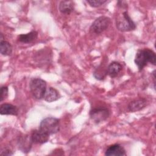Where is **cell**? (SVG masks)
Returning <instances> with one entry per match:
<instances>
[{
    "label": "cell",
    "instance_id": "6da1fadb",
    "mask_svg": "<svg viewBox=\"0 0 156 156\" xmlns=\"http://www.w3.org/2000/svg\"><path fill=\"white\" fill-rule=\"evenodd\" d=\"M134 62L139 71L143 70L148 63L155 65V53L152 50L148 48L139 49L136 53Z\"/></svg>",
    "mask_w": 156,
    "mask_h": 156
},
{
    "label": "cell",
    "instance_id": "7a4b0ae2",
    "mask_svg": "<svg viewBox=\"0 0 156 156\" xmlns=\"http://www.w3.org/2000/svg\"><path fill=\"white\" fill-rule=\"evenodd\" d=\"M116 26L117 29L121 32H129L136 29V24L127 10L118 15L116 18Z\"/></svg>",
    "mask_w": 156,
    "mask_h": 156
},
{
    "label": "cell",
    "instance_id": "3957f363",
    "mask_svg": "<svg viewBox=\"0 0 156 156\" xmlns=\"http://www.w3.org/2000/svg\"><path fill=\"white\" fill-rule=\"evenodd\" d=\"M39 129L48 135H53L60 130V121L54 117H47L40 122Z\"/></svg>",
    "mask_w": 156,
    "mask_h": 156
},
{
    "label": "cell",
    "instance_id": "277c9868",
    "mask_svg": "<svg viewBox=\"0 0 156 156\" xmlns=\"http://www.w3.org/2000/svg\"><path fill=\"white\" fill-rule=\"evenodd\" d=\"M30 90L32 96L37 99L43 98L46 90V82L40 78H34L29 84Z\"/></svg>",
    "mask_w": 156,
    "mask_h": 156
},
{
    "label": "cell",
    "instance_id": "5b68a950",
    "mask_svg": "<svg viewBox=\"0 0 156 156\" xmlns=\"http://www.w3.org/2000/svg\"><path fill=\"white\" fill-rule=\"evenodd\" d=\"M110 23L111 20L109 17L101 16L93 22L90 27V30L92 33L100 34L108 27Z\"/></svg>",
    "mask_w": 156,
    "mask_h": 156
},
{
    "label": "cell",
    "instance_id": "8992f818",
    "mask_svg": "<svg viewBox=\"0 0 156 156\" xmlns=\"http://www.w3.org/2000/svg\"><path fill=\"white\" fill-rule=\"evenodd\" d=\"M109 116L110 111L105 107H94L90 112V118L96 124H99L105 121Z\"/></svg>",
    "mask_w": 156,
    "mask_h": 156
},
{
    "label": "cell",
    "instance_id": "52a82bcc",
    "mask_svg": "<svg viewBox=\"0 0 156 156\" xmlns=\"http://www.w3.org/2000/svg\"><path fill=\"white\" fill-rule=\"evenodd\" d=\"M30 138L34 143L41 144L48 141L49 139V135L39 129L35 130L32 132Z\"/></svg>",
    "mask_w": 156,
    "mask_h": 156
},
{
    "label": "cell",
    "instance_id": "ba28073f",
    "mask_svg": "<svg viewBox=\"0 0 156 156\" xmlns=\"http://www.w3.org/2000/svg\"><path fill=\"white\" fill-rule=\"evenodd\" d=\"M106 156H124L126 155V150L119 144L110 145L105 151Z\"/></svg>",
    "mask_w": 156,
    "mask_h": 156
},
{
    "label": "cell",
    "instance_id": "9c48e42d",
    "mask_svg": "<svg viewBox=\"0 0 156 156\" xmlns=\"http://www.w3.org/2000/svg\"><path fill=\"white\" fill-rule=\"evenodd\" d=\"M147 104V101L144 98L138 99L130 102L127 105L129 112H135L144 108Z\"/></svg>",
    "mask_w": 156,
    "mask_h": 156
},
{
    "label": "cell",
    "instance_id": "30bf717a",
    "mask_svg": "<svg viewBox=\"0 0 156 156\" xmlns=\"http://www.w3.org/2000/svg\"><path fill=\"white\" fill-rule=\"evenodd\" d=\"M0 114L1 115H18V108L16 106L8 103L1 104L0 107Z\"/></svg>",
    "mask_w": 156,
    "mask_h": 156
},
{
    "label": "cell",
    "instance_id": "8fae6325",
    "mask_svg": "<svg viewBox=\"0 0 156 156\" xmlns=\"http://www.w3.org/2000/svg\"><path fill=\"white\" fill-rule=\"evenodd\" d=\"M122 69V66L120 63L116 61L112 62L108 65L107 68V74L112 78L116 77L121 71Z\"/></svg>",
    "mask_w": 156,
    "mask_h": 156
},
{
    "label": "cell",
    "instance_id": "7c38bea8",
    "mask_svg": "<svg viewBox=\"0 0 156 156\" xmlns=\"http://www.w3.org/2000/svg\"><path fill=\"white\" fill-rule=\"evenodd\" d=\"M33 142L31 140L30 136L29 138L27 136L20 137L18 141V145L19 149L23 152H28L30 151Z\"/></svg>",
    "mask_w": 156,
    "mask_h": 156
},
{
    "label": "cell",
    "instance_id": "4fadbf2b",
    "mask_svg": "<svg viewBox=\"0 0 156 156\" xmlns=\"http://www.w3.org/2000/svg\"><path fill=\"white\" fill-rule=\"evenodd\" d=\"M60 98V94L58 91L53 87H49L46 88L45 93L43 96L44 101L48 102H51L58 100Z\"/></svg>",
    "mask_w": 156,
    "mask_h": 156
},
{
    "label": "cell",
    "instance_id": "5bb4252c",
    "mask_svg": "<svg viewBox=\"0 0 156 156\" xmlns=\"http://www.w3.org/2000/svg\"><path fill=\"white\" fill-rule=\"evenodd\" d=\"M74 9V2L72 1H62L58 5V10L63 14L69 15Z\"/></svg>",
    "mask_w": 156,
    "mask_h": 156
},
{
    "label": "cell",
    "instance_id": "9a60e30c",
    "mask_svg": "<svg viewBox=\"0 0 156 156\" xmlns=\"http://www.w3.org/2000/svg\"><path fill=\"white\" fill-rule=\"evenodd\" d=\"M38 32L35 30H32L27 34H20L18 36V40L23 43H29L37 39Z\"/></svg>",
    "mask_w": 156,
    "mask_h": 156
},
{
    "label": "cell",
    "instance_id": "2e32d148",
    "mask_svg": "<svg viewBox=\"0 0 156 156\" xmlns=\"http://www.w3.org/2000/svg\"><path fill=\"white\" fill-rule=\"evenodd\" d=\"M0 52L2 55L4 56L10 55L12 52V46L11 44L5 40H1Z\"/></svg>",
    "mask_w": 156,
    "mask_h": 156
},
{
    "label": "cell",
    "instance_id": "e0dca14e",
    "mask_svg": "<svg viewBox=\"0 0 156 156\" xmlns=\"http://www.w3.org/2000/svg\"><path fill=\"white\" fill-rule=\"evenodd\" d=\"M105 0H87V2L93 7H98L107 2Z\"/></svg>",
    "mask_w": 156,
    "mask_h": 156
},
{
    "label": "cell",
    "instance_id": "ac0fdd59",
    "mask_svg": "<svg viewBox=\"0 0 156 156\" xmlns=\"http://www.w3.org/2000/svg\"><path fill=\"white\" fill-rule=\"evenodd\" d=\"M1 102L5 99L8 96V87L7 86H2L1 88Z\"/></svg>",
    "mask_w": 156,
    "mask_h": 156
},
{
    "label": "cell",
    "instance_id": "d6986e66",
    "mask_svg": "<svg viewBox=\"0 0 156 156\" xmlns=\"http://www.w3.org/2000/svg\"><path fill=\"white\" fill-rule=\"evenodd\" d=\"M13 153L12 151L9 149H5L4 151H1V155H11Z\"/></svg>",
    "mask_w": 156,
    "mask_h": 156
},
{
    "label": "cell",
    "instance_id": "ffe728a7",
    "mask_svg": "<svg viewBox=\"0 0 156 156\" xmlns=\"http://www.w3.org/2000/svg\"><path fill=\"white\" fill-rule=\"evenodd\" d=\"M117 4H118V6L120 7L121 8H125V9H126L127 7V2L126 1H118Z\"/></svg>",
    "mask_w": 156,
    "mask_h": 156
}]
</instances>
